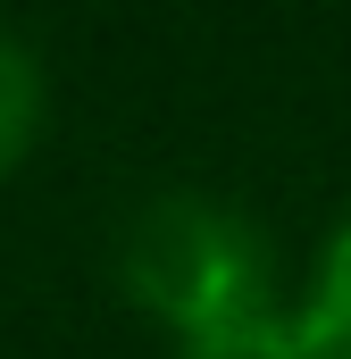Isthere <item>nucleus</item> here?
Returning a JSON list of instances; mask_svg holds the SVG:
<instances>
[{"label": "nucleus", "instance_id": "nucleus-1", "mask_svg": "<svg viewBox=\"0 0 351 359\" xmlns=\"http://www.w3.org/2000/svg\"><path fill=\"white\" fill-rule=\"evenodd\" d=\"M117 284L168 343H192V334L276 301V243L243 201L201 192V184H168L126 217Z\"/></svg>", "mask_w": 351, "mask_h": 359}, {"label": "nucleus", "instance_id": "nucleus-2", "mask_svg": "<svg viewBox=\"0 0 351 359\" xmlns=\"http://www.w3.org/2000/svg\"><path fill=\"white\" fill-rule=\"evenodd\" d=\"M176 359H318V351H310L301 301L276 292V301H260V309H243V318H226V326L176 343Z\"/></svg>", "mask_w": 351, "mask_h": 359}, {"label": "nucleus", "instance_id": "nucleus-3", "mask_svg": "<svg viewBox=\"0 0 351 359\" xmlns=\"http://www.w3.org/2000/svg\"><path fill=\"white\" fill-rule=\"evenodd\" d=\"M42 117H51V76H42V50H34L17 25H0V176L34 151Z\"/></svg>", "mask_w": 351, "mask_h": 359}, {"label": "nucleus", "instance_id": "nucleus-4", "mask_svg": "<svg viewBox=\"0 0 351 359\" xmlns=\"http://www.w3.org/2000/svg\"><path fill=\"white\" fill-rule=\"evenodd\" d=\"M301 326H310V351L318 359H351V209L326 234V251H318V276L301 292Z\"/></svg>", "mask_w": 351, "mask_h": 359}]
</instances>
